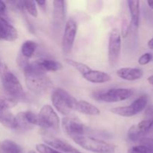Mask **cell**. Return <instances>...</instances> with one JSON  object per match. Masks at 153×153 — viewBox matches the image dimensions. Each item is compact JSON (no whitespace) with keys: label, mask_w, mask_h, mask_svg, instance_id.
Returning a JSON list of instances; mask_svg holds the SVG:
<instances>
[{"label":"cell","mask_w":153,"mask_h":153,"mask_svg":"<svg viewBox=\"0 0 153 153\" xmlns=\"http://www.w3.org/2000/svg\"><path fill=\"white\" fill-rule=\"evenodd\" d=\"M26 86L35 94H43L52 86V82L36 61L28 63L23 69Z\"/></svg>","instance_id":"1"},{"label":"cell","mask_w":153,"mask_h":153,"mask_svg":"<svg viewBox=\"0 0 153 153\" xmlns=\"http://www.w3.org/2000/svg\"><path fill=\"white\" fill-rule=\"evenodd\" d=\"M1 83L7 98L17 101L25 97V92L20 82L7 67H4L1 70Z\"/></svg>","instance_id":"2"},{"label":"cell","mask_w":153,"mask_h":153,"mask_svg":"<svg viewBox=\"0 0 153 153\" xmlns=\"http://www.w3.org/2000/svg\"><path fill=\"white\" fill-rule=\"evenodd\" d=\"M72 140L77 145L90 152L95 153H115L116 146L101 139L88 135L76 136Z\"/></svg>","instance_id":"3"},{"label":"cell","mask_w":153,"mask_h":153,"mask_svg":"<svg viewBox=\"0 0 153 153\" xmlns=\"http://www.w3.org/2000/svg\"><path fill=\"white\" fill-rule=\"evenodd\" d=\"M52 105L61 114L65 117L69 116L75 107L77 100L73 97L70 93L62 88H57L54 90L51 97Z\"/></svg>","instance_id":"4"},{"label":"cell","mask_w":153,"mask_h":153,"mask_svg":"<svg viewBox=\"0 0 153 153\" xmlns=\"http://www.w3.org/2000/svg\"><path fill=\"white\" fill-rule=\"evenodd\" d=\"M65 61L69 65L72 66L76 70H78L85 80L88 81L91 83H105V82H108L111 80V76L107 73L100 71V70H94L84 63L79 62V61L69 59V58H67Z\"/></svg>","instance_id":"5"},{"label":"cell","mask_w":153,"mask_h":153,"mask_svg":"<svg viewBox=\"0 0 153 153\" xmlns=\"http://www.w3.org/2000/svg\"><path fill=\"white\" fill-rule=\"evenodd\" d=\"M133 91L128 88H111L95 91L93 98L99 102L108 103L118 102L129 99L133 95Z\"/></svg>","instance_id":"6"},{"label":"cell","mask_w":153,"mask_h":153,"mask_svg":"<svg viewBox=\"0 0 153 153\" xmlns=\"http://www.w3.org/2000/svg\"><path fill=\"white\" fill-rule=\"evenodd\" d=\"M17 101L0 96V123L9 129H16V116L10 112V108L14 107Z\"/></svg>","instance_id":"7"},{"label":"cell","mask_w":153,"mask_h":153,"mask_svg":"<svg viewBox=\"0 0 153 153\" xmlns=\"http://www.w3.org/2000/svg\"><path fill=\"white\" fill-rule=\"evenodd\" d=\"M122 39L119 30L114 28L109 33L108 58L110 67H115L119 62L121 54Z\"/></svg>","instance_id":"8"},{"label":"cell","mask_w":153,"mask_h":153,"mask_svg":"<svg viewBox=\"0 0 153 153\" xmlns=\"http://www.w3.org/2000/svg\"><path fill=\"white\" fill-rule=\"evenodd\" d=\"M148 103V97L142 95L134 100L131 104L126 106L114 108L111 109V112L114 114L124 117H131L141 112L146 107Z\"/></svg>","instance_id":"9"},{"label":"cell","mask_w":153,"mask_h":153,"mask_svg":"<svg viewBox=\"0 0 153 153\" xmlns=\"http://www.w3.org/2000/svg\"><path fill=\"white\" fill-rule=\"evenodd\" d=\"M63 129L64 132L70 137H76V136L86 135L88 133V128L79 119L74 116L65 117L62 119Z\"/></svg>","instance_id":"10"},{"label":"cell","mask_w":153,"mask_h":153,"mask_svg":"<svg viewBox=\"0 0 153 153\" xmlns=\"http://www.w3.org/2000/svg\"><path fill=\"white\" fill-rule=\"evenodd\" d=\"M39 117L40 119L41 125L40 127L43 128L57 130L59 129L60 120L53 108L49 105H45L40 109L39 112Z\"/></svg>","instance_id":"11"},{"label":"cell","mask_w":153,"mask_h":153,"mask_svg":"<svg viewBox=\"0 0 153 153\" xmlns=\"http://www.w3.org/2000/svg\"><path fill=\"white\" fill-rule=\"evenodd\" d=\"M77 30L78 25L76 21L73 19H68L65 25L61 43L63 52L65 55H69L72 52L75 39L77 34Z\"/></svg>","instance_id":"12"},{"label":"cell","mask_w":153,"mask_h":153,"mask_svg":"<svg viewBox=\"0 0 153 153\" xmlns=\"http://www.w3.org/2000/svg\"><path fill=\"white\" fill-rule=\"evenodd\" d=\"M153 128V120H143L137 125H133L128 131V137L131 141H140Z\"/></svg>","instance_id":"13"},{"label":"cell","mask_w":153,"mask_h":153,"mask_svg":"<svg viewBox=\"0 0 153 153\" xmlns=\"http://www.w3.org/2000/svg\"><path fill=\"white\" fill-rule=\"evenodd\" d=\"M43 141L45 142V144L62 153H82L62 139L54 137H46L43 138Z\"/></svg>","instance_id":"14"},{"label":"cell","mask_w":153,"mask_h":153,"mask_svg":"<svg viewBox=\"0 0 153 153\" xmlns=\"http://www.w3.org/2000/svg\"><path fill=\"white\" fill-rule=\"evenodd\" d=\"M18 37V31L10 22L0 19V40L14 41Z\"/></svg>","instance_id":"15"},{"label":"cell","mask_w":153,"mask_h":153,"mask_svg":"<svg viewBox=\"0 0 153 153\" xmlns=\"http://www.w3.org/2000/svg\"><path fill=\"white\" fill-rule=\"evenodd\" d=\"M117 75L120 79L126 81H136L141 79L143 76V70L139 68L131 67H122L118 69Z\"/></svg>","instance_id":"16"},{"label":"cell","mask_w":153,"mask_h":153,"mask_svg":"<svg viewBox=\"0 0 153 153\" xmlns=\"http://www.w3.org/2000/svg\"><path fill=\"white\" fill-rule=\"evenodd\" d=\"M65 1H53V22L56 26H60L64 23L66 16Z\"/></svg>","instance_id":"17"},{"label":"cell","mask_w":153,"mask_h":153,"mask_svg":"<svg viewBox=\"0 0 153 153\" xmlns=\"http://www.w3.org/2000/svg\"><path fill=\"white\" fill-rule=\"evenodd\" d=\"M75 111L90 116H97L100 114V110L94 105L85 101V100H77L75 107Z\"/></svg>","instance_id":"18"},{"label":"cell","mask_w":153,"mask_h":153,"mask_svg":"<svg viewBox=\"0 0 153 153\" xmlns=\"http://www.w3.org/2000/svg\"><path fill=\"white\" fill-rule=\"evenodd\" d=\"M36 62L45 73H46L47 71H58V70H61L63 67V65L61 62L52 59H40L36 61Z\"/></svg>","instance_id":"19"},{"label":"cell","mask_w":153,"mask_h":153,"mask_svg":"<svg viewBox=\"0 0 153 153\" xmlns=\"http://www.w3.org/2000/svg\"><path fill=\"white\" fill-rule=\"evenodd\" d=\"M127 3L131 15V23L134 26L138 27L140 23V1L130 0Z\"/></svg>","instance_id":"20"},{"label":"cell","mask_w":153,"mask_h":153,"mask_svg":"<svg viewBox=\"0 0 153 153\" xmlns=\"http://www.w3.org/2000/svg\"><path fill=\"white\" fill-rule=\"evenodd\" d=\"M22 148L18 143L11 140L0 142V153H22Z\"/></svg>","instance_id":"21"},{"label":"cell","mask_w":153,"mask_h":153,"mask_svg":"<svg viewBox=\"0 0 153 153\" xmlns=\"http://www.w3.org/2000/svg\"><path fill=\"white\" fill-rule=\"evenodd\" d=\"M37 47V45L36 42L33 41V40H26L24 42L21 46L20 49V54L19 55H22L24 58L28 60L30 58L32 57L34 55V52H35L36 49Z\"/></svg>","instance_id":"22"},{"label":"cell","mask_w":153,"mask_h":153,"mask_svg":"<svg viewBox=\"0 0 153 153\" xmlns=\"http://www.w3.org/2000/svg\"><path fill=\"white\" fill-rule=\"evenodd\" d=\"M22 113H23V116L24 117H25V120H26L30 125L32 126H37L40 127L41 123H40V119L38 114H36L34 113V112L31 111H22Z\"/></svg>","instance_id":"23"},{"label":"cell","mask_w":153,"mask_h":153,"mask_svg":"<svg viewBox=\"0 0 153 153\" xmlns=\"http://www.w3.org/2000/svg\"><path fill=\"white\" fill-rule=\"evenodd\" d=\"M16 129L19 130V131H28V130L31 129L34 126L30 125L26 120H25V117L23 116V113L22 112H19L17 114L16 116Z\"/></svg>","instance_id":"24"},{"label":"cell","mask_w":153,"mask_h":153,"mask_svg":"<svg viewBox=\"0 0 153 153\" xmlns=\"http://www.w3.org/2000/svg\"><path fill=\"white\" fill-rule=\"evenodd\" d=\"M22 7L25 9L28 14L33 17H37L38 11H37V6L34 1H22Z\"/></svg>","instance_id":"25"},{"label":"cell","mask_w":153,"mask_h":153,"mask_svg":"<svg viewBox=\"0 0 153 153\" xmlns=\"http://www.w3.org/2000/svg\"><path fill=\"white\" fill-rule=\"evenodd\" d=\"M127 153H153V150L144 144H139L129 148Z\"/></svg>","instance_id":"26"},{"label":"cell","mask_w":153,"mask_h":153,"mask_svg":"<svg viewBox=\"0 0 153 153\" xmlns=\"http://www.w3.org/2000/svg\"><path fill=\"white\" fill-rule=\"evenodd\" d=\"M36 150L39 153H62L44 143H38L36 145Z\"/></svg>","instance_id":"27"},{"label":"cell","mask_w":153,"mask_h":153,"mask_svg":"<svg viewBox=\"0 0 153 153\" xmlns=\"http://www.w3.org/2000/svg\"><path fill=\"white\" fill-rule=\"evenodd\" d=\"M0 19L10 22V19H9L8 13H7V5H6L5 2L3 1H0Z\"/></svg>","instance_id":"28"},{"label":"cell","mask_w":153,"mask_h":153,"mask_svg":"<svg viewBox=\"0 0 153 153\" xmlns=\"http://www.w3.org/2000/svg\"><path fill=\"white\" fill-rule=\"evenodd\" d=\"M152 59V55L149 52H146V53L143 54L138 59V63L140 65H146V64H149Z\"/></svg>","instance_id":"29"},{"label":"cell","mask_w":153,"mask_h":153,"mask_svg":"<svg viewBox=\"0 0 153 153\" xmlns=\"http://www.w3.org/2000/svg\"><path fill=\"white\" fill-rule=\"evenodd\" d=\"M146 115L147 116V119L146 120H153V107H149L146 109Z\"/></svg>","instance_id":"30"},{"label":"cell","mask_w":153,"mask_h":153,"mask_svg":"<svg viewBox=\"0 0 153 153\" xmlns=\"http://www.w3.org/2000/svg\"><path fill=\"white\" fill-rule=\"evenodd\" d=\"M35 3L38 4L39 7L43 10H45L46 7V1H35Z\"/></svg>","instance_id":"31"},{"label":"cell","mask_w":153,"mask_h":153,"mask_svg":"<svg viewBox=\"0 0 153 153\" xmlns=\"http://www.w3.org/2000/svg\"><path fill=\"white\" fill-rule=\"evenodd\" d=\"M147 45H148V47H149V49H153V37H152V38H151L150 40L148 41Z\"/></svg>","instance_id":"32"},{"label":"cell","mask_w":153,"mask_h":153,"mask_svg":"<svg viewBox=\"0 0 153 153\" xmlns=\"http://www.w3.org/2000/svg\"><path fill=\"white\" fill-rule=\"evenodd\" d=\"M147 4H148V5H149V7H150V8L153 9V1H148Z\"/></svg>","instance_id":"33"},{"label":"cell","mask_w":153,"mask_h":153,"mask_svg":"<svg viewBox=\"0 0 153 153\" xmlns=\"http://www.w3.org/2000/svg\"><path fill=\"white\" fill-rule=\"evenodd\" d=\"M148 81H149V82L151 84V85H153V76H150V77L148 79Z\"/></svg>","instance_id":"34"},{"label":"cell","mask_w":153,"mask_h":153,"mask_svg":"<svg viewBox=\"0 0 153 153\" xmlns=\"http://www.w3.org/2000/svg\"><path fill=\"white\" fill-rule=\"evenodd\" d=\"M1 61H0V73H1Z\"/></svg>","instance_id":"35"},{"label":"cell","mask_w":153,"mask_h":153,"mask_svg":"<svg viewBox=\"0 0 153 153\" xmlns=\"http://www.w3.org/2000/svg\"><path fill=\"white\" fill-rule=\"evenodd\" d=\"M29 153H34V152H32V151H31V152H30Z\"/></svg>","instance_id":"36"}]
</instances>
